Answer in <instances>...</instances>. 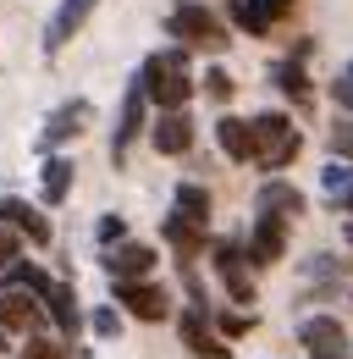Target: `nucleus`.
I'll list each match as a JSON object with an SVG mask.
<instances>
[{
    "label": "nucleus",
    "instance_id": "nucleus-30",
    "mask_svg": "<svg viewBox=\"0 0 353 359\" xmlns=\"http://www.w3.org/2000/svg\"><path fill=\"white\" fill-rule=\"evenodd\" d=\"M122 238H127V222H122V216H99V243H105V249L122 243Z\"/></svg>",
    "mask_w": 353,
    "mask_h": 359
},
{
    "label": "nucleus",
    "instance_id": "nucleus-23",
    "mask_svg": "<svg viewBox=\"0 0 353 359\" xmlns=\"http://www.w3.org/2000/svg\"><path fill=\"white\" fill-rule=\"evenodd\" d=\"M232 22H237L243 34H270V28H276V22L265 17V11L254 6V0H232Z\"/></svg>",
    "mask_w": 353,
    "mask_h": 359
},
{
    "label": "nucleus",
    "instance_id": "nucleus-27",
    "mask_svg": "<svg viewBox=\"0 0 353 359\" xmlns=\"http://www.w3.org/2000/svg\"><path fill=\"white\" fill-rule=\"evenodd\" d=\"M232 89H237V83H232L221 67H210V72H205V94H210V100H221V105H226V100H232Z\"/></svg>",
    "mask_w": 353,
    "mask_h": 359
},
{
    "label": "nucleus",
    "instance_id": "nucleus-10",
    "mask_svg": "<svg viewBox=\"0 0 353 359\" xmlns=\"http://www.w3.org/2000/svg\"><path fill=\"white\" fill-rule=\"evenodd\" d=\"M116 304H127L138 320H166V310H172V304H166V293H160V287H149L144 276L116 282Z\"/></svg>",
    "mask_w": 353,
    "mask_h": 359
},
{
    "label": "nucleus",
    "instance_id": "nucleus-11",
    "mask_svg": "<svg viewBox=\"0 0 353 359\" xmlns=\"http://www.w3.org/2000/svg\"><path fill=\"white\" fill-rule=\"evenodd\" d=\"M149 138H155L160 155H188V149H193V122H188V111H160L155 128H149Z\"/></svg>",
    "mask_w": 353,
    "mask_h": 359
},
{
    "label": "nucleus",
    "instance_id": "nucleus-25",
    "mask_svg": "<svg viewBox=\"0 0 353 359\" xmlns=\"http://www.w3.org/2000/svg\"><path fill=\"white\" fill-rule=\"evenodd\" d=\"M276 89L287 94V100H298V105H304V100H309V78H304V67H293V61H287V67H276Z\"/></svg>",
    "mask_w": 353,
    "mask_h": 359
},
{
    "label": "nucleus",
    "instance_id": "nucleus-22",
    "mask_svg": "<svg viewBox=\"0 0 353 359\" xmlns=\"http://www.w3.org/2000/svg\"><path fill=\"white\" fill-rule=\"evenodd\" d=\"M176 210L193 216V222H210V194L199 182H176Z\"/></svg>",
    "mask_w": 353,
    "mask_h": 359
},
{
    "label": "nucleus",
    "instance_id": "nucleus-20",
    "mask_svg": "<svg viewBox=\"0 0 353 359\" xmlns=\"http://www.w3.org/2000/svg\"><path fill=\"white\" fill-rule=\"evenodd\" d=\"M72 161L67 155H50L44 161V172H39V188H44V205H67V194H72Z\"/></svg>",
    "mask_w": 353,
    "mask_h": 359
},
{
    "label": "nucleus",
    "instance_id": "nucleus-14",
    "mask_svg": "<svg viewBox=\"0 0 353 359\" xmlns=\"http://www.w3.org/2000/svg\"><path fill=\"white\" fill-rule=\"evenodd\" d=\"M254 210H265V216H287V222H293V216H304V194H298L287 177H270L260 194H254Z\"/></svg>",
    "mask_w": 353,
    "mask_h": 359
},
{
    "label": "nucleus",
    "instance_id": "nucleus-12",
    "mask_svg": "<svg viewBox=\"0 0 353 359\" xmlns=\"http://www.w3.org/2000/svg\"><path fill=\"white\" fill-rule=\"evenodd\" d=\"M182 348H188V354H193V359H226V354H232V348L221 343L216 332L205 326V304H199V310H188V315H182Z\"/></svg>",
    "mask_w": 353,
    "mask_h": 359
},
{
    "label": "nucleus",
    "instance_id": "nucleus-3",
    "mask_svg": "<svg viewBox=\"0 0 353 359\" xmlns=\"http://www.w3.org/2000/svg\"><path fill=\"white\" fill-rule=\"evenodd\" d=\"M166 34H172L176 45H188V50H226L232 45L226 28H221L199 0H176L172 11H166Z\"/></svg>",
    "mask_w": 353,
    "mask_h": 359
},
{
    "label": "nucleus",
    "instance_id": "nucleus-7",
    "mask_svg": "<svg viewBox=\"0 0 353 359\" xmlns=\"http://www.w3.org/2000/svg\"><path fill=\"white\" fill-rule=\"evenodd\" d=\"M287 255V216H265L249 226V260H260V266H276Z\"/></svg>",
    "mask_w": 353,
    "mask_h": 359
},
{
    "label": "nucleus",
    "instance_id": "nucleus-19",
    "mask_svg": "<svg viewBox=\"0 0 353 359\" xmlns=\"http://www.w3.org/2000/svg\"><path fill=\"white\" fill-rule=\"evenodd\" d=\"M44 304H50V320H55L61 332H72V337H78V326H83V310H78V293H72V282H50Z\"/></svg>",
    "mask_w": 353,
    "mask_h": 359
},
{
    "label": "nucleus",
    "instance_id": "nucleus-35",
    "mask_svg": "<svg viewBox=\"0 0 353 359\" xmlns=\"http://www.w3.org/2000/svg\"><path fill=\"white\" fill-rule=\"evenodd\" d=\"M342 238H348V243H353V222H348V226H342Z\"/></svg>",
    "mask_w": 353,
    "mask_h": 359
},
{
    "label": "nucleus",
    "instance_id": "nucleus-32",
    "mask_svg": "<svg viewBox=\"0 0 353 359\" xmlns=\"http://www.w3.org/2000/svg\"><path fill=\"white\" fill-rule=\"evenodd\" d=\"M331 89H337V105H348V111H353V61L342 67V78H337Z\"/></svg>",
    "mask_w": 353,
    "mask_h": 359
},
{
    "label": "nucleus",
    "instance_id": "nucleus-8",
    "mask_svg": "<svg viewBox=\"0 0 353 359\" xmlns=\"http://www.w3.org/2000/svg\"><path fill=\"white\" fill-rule=\"evenodd\" d=\"M99 0H61V11L50 17V28H44V55H61V50L72 45V34L88 22V11H94Z\"/></svg>",
    "mask_w": 353,
    "mask_h": 359
},
{
    "label": "nucleus",
    "instance_id": "nucleus-17",
    "mask_svg": "<svg viewBox=\"0 0 353 359\" xmlns=\"http://www.w3.org/2000/svg\"><path fill=\"white\" fill-rule=\"evenodd\" d=\"M88 116H94V111H88V100H72V105H61V111H55V116L44 122V138H39V144H44V149H55V144L78 138Z\"/></svg>",
    "mask_w": 353,
    "mask_h": 359
},
{
    "label": "nucleus",
    "instance_id": "nucleus-18",
    "mask_svg": "<svg viewBox=\"0 0 353 359\" xmlns=\"http://www.w3.org/2000/svg\"><path fill=\"white\" fill-rule=\"evenodd\" d=\"M216 138H221V149H226V161H237V166H249V161H254V128H249L243 116H221V122H216Z\"/></svg>",
    "mask_w": 353,
    "mask_h": 359
},
{
    "label": "nucleus",
    "instance_id": "nucleus-15",
    "mask_svg": "<svg viewBox=\"0 0 353 359\" xmlns=\"http://www.w3.org/2000/svg\"><path fill=\"white\" fill-rule=\"evenodd\" d=\"M216 271H221V282H226V293H232L237 304H254V282H249V271H243V249H237V243H221L216 249Z\"/></svg>",
    "mask_w": 353,
    "mask_h": 359
},
{
    "label": "nucleus",
    "instance_id": "nucleus-33",
    "mask_svg": "<svg viewBox=\"0 0 353 359\" xmlns=\"http://www.w3.org/2000/svg\"><path fill=\"white\" fill-rule=\"evenodd\" d=\"M254 6H260V11L270 17V22H282V17L293 11V0H254Z\"/></svg>",
    "mask_w": 353,
    "mask_h": 359
},
{
    "label": "nucleus",
    "instance_id": "nucleus-6",
    "mask_svg": "<svg viewBox=\"0 0 353 359\" xmlns=\"http://www.w3.org/2000/svg\"><path fill=\"white\" fill-rule=\"evenodd\" d=\"M144 122H149V94H144V83L132 78V89L122 94V116H116V133H111V155L122 161L127 155V144L138 133H144Z\"/></svg>",
    "mask_w": 353,
    "mask_h": 359
},
{
    "label": "nucleus",
    "instance_id": "nucleus-4",
    "mask_svg": "<svg viewBox=\"0 0 353 359\" xmlns=\"http://www.w3.org/2000/svg\"><path fill=\"white\" fill-rule=\"evenodd\" d=\"M39 299L44 293H34V287H0V326L6 332H39L44 326V315L50 310H39Z\"/></svg>",
    "mask_w": 353,
    "mask_h": 359
},
{
    "label": "nucleus",
    "instance_id": "nucleus-29",
    "mask_svg": "<svg viewBox=\"0 0 353 359\" xmlns=\"http://www.w3.org/2000/svg\"><path fill=\"white\" fill-rule=\"evenodd\" d=\"M22 359H67V348H61V343H44V337H28Z\"/></svg>",
    "mask_w": 353,
    "mask_h": 359
},
{
    "label": "nucleus",
    "instance_id": "nucleus-9",
    "mask_svg": "<svg viewBox=\"0 0 353 359\" xmlns=\"http://www.w3.org/2000/svg\"><path fill=\"white\" fill-rule=\"evenodd\" d=\"M105 271H111L116 282L149 276V271H155V249H149V243H127V238H122V243H111V249H105Z\"/></svg>",
    "mask_w": 353,
    "mask_h": 359
},
{
    "label": "nucleus",
    "instance_id": "nucleus-28",
    "mask_svg": "<svg viewBox=\"0 0 353 359\" xmlns=\"http://www.w3.org/2000/svg\"><path fill=\"white\" fill-rule=\"evenodd\" d=\"M17 238H22L17 226H11V222H0V266H11V260H17V249H22Z\"/></svg>",
    "mask_w": 353,
    "mask_h": 359
},
{
    "label": "nucleus",
    "instance_id": "nucleus-31",
    "mask_svg": "<svg viewBox=\"0 0 353 359\" xmlns=\"http://www.w3.org/2000/svg\"><path fill=\"white\" fill-rule=\"evenodd\" d=\"M94 332H99V337H116V332H122V315L111 310V304H105V310H94Z\"/></svg>",
    "mask_w": 353,
    "mask_h": 359
},
{
    "label": "nucleus",
    "instance_id": "nucleus-24",
    "mask_svg": "<svg viewBox=\"0 0 353 359\" xmlns=\"http://www.w3.org/2000/svg\"><path fill=\"white\" fill-rule=\"evenodd\" d=\"M6 287H34V293H50V276L39 266H22V260H11L6 266Z\"/></svg>",
    "mask_w": 353,
    "mask_h": 359
},
{
    "label": "nucleus",
    "instance_id": "nucleus-1",
    "mask_svg": "<svg viewBox=\"0 0 353 359\" xmlns=\"http://www.w3.org/2000/svg\"><path fill=\"white\" fill-rule=\"evenodd\" d=\"M138 83H144V94H149V105H160V111H182L188 94H193V78H188V45L155 50V55L138 67Z\"/></svg>",
    "mask_w": 353,
    "mask_h": 359
},
{
    "label": "nucleus",
    "instance_id": "nucleus-2",
    "mask_svg": "<svg viewBox=\"0 0 353 359\" xmlns=\"http://www.w3.org/2000/svg\"><path fill=\"white\" fill-rule=\"evenodd\" d=\"M254 166L265 172H282V166H293V155H298V128H293V116H282V111H260L254 122Z\"/></svg>",
    "mask_w": 353,
    "mask_h": 359
},
{
    "label": "nucleus",
    "instance_id": "nucleus-34",
    "mask_svg": "<svg viewBox=\"0 0 353 359\" xmlns=\"http://www.w3.org/2000/svg\"><path fill=\"white\" fill-rule=\"evenodd\" d=\"M249 320H254V315H221V332L237 337V332H249Z\"/></svg>",
    "mask_w": 353,
    "mask_h": 359
},
{
    "label": "nucleus",
    "instance_id": "nucleus-21",
    "mask_svg": "<svg viewBox=\"0 0 353 359\" xmlns=\"http://www.w3.org/2000/svg\"><path fill=\"white\" fill-rule=\"evenodd\" d=\"M320 188H326V199L331 205H342V210H353V161H331L326 172H320Z\"/></svg>",
    "mask_w": 353,
    "mask_h": 359
},
{
    "label": "nucleus",
    "instance_id": "nucleus-36",
    "mask_svg": "<svg viewBox=\"0 0 353 359\" xmlns=\"http://www.w3.org/2000/svg\"><path fill=\"white\" fill-rule=\"evenodd\" d=\"M0 354H6V326H0Z\"/></svg>",
    "mask_w": 353,
    "mask_h": 359
},
{
    "label": "nucleus",
    "instance_id": "nucleus-13",
    "mask_svg": "<svg viewBox=\"0 0 353 359\" xmlns=\"http://www.w3.org/2000/svg\"><path fill=\"white\" fill-rule=\"evenodd\" d=\"M0 222H11L28 243H50V222H44L28 199H17V194H0Z\"/></svg>",
    "mask_w": 353,
    "mask_h": 359
},
{
    "label": "nucleus",
    "instance_id": "nucleus-16",
    "mask_svg": "<svg viewBox=\"0 0 353 359\" xmlns=\"http://www.w3.org/2000/svg\"><path fill=\"white\" fill-rule=\"evenodd\" d=\"M166 243H172L176 255L193 266L199 255H205V222H193V216H182V210H172L166 216Z\"/></svg>",
    "mask_w": 353,
    "mask_h": 359
},
{
    "label": "nucleus",
    "instance_id": "nucleus-5",
    "mask_svg": "<svg viewBox=\"0 0 353 359\" xmlns=\"http://www.w3.org/2000/svg\"><path fill=\"white\" fill-rule=\"evenodd\" d=\"M298 343L309 348V359H348V332H342L331 315L298 320Z\"/></svg>",
    "mask_w": 353,
    "mask_h": 359
},
{
    "label": "nucleus",
    "instance_id": "nucleus-26",
    "mask_svg": "<svg viewBox=\"0 0 353 359\" xmlns=\"http://www.w3.org/2000/svg\"><path fill=\"white\" fill-rule=\"evenodd\" d=\"M331 155H342V161H353V122L342 116V122H331Z\"/></svg>",
    "mask_w": 353,
    "mask_h": 359
}]
</instances>
